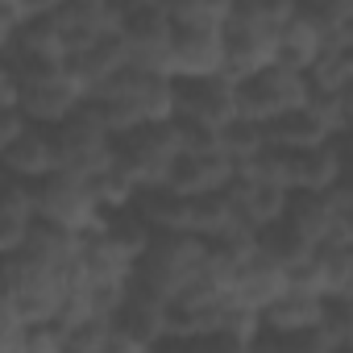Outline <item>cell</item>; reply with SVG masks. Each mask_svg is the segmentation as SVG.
Listing matches in <instances>:
<instances>
[{
  "label": "cell",
  "instance_id": "obj_1",
  "mask_svg": "<svg viewBox=\"0 0 353 353\" xmlns=\"http://www.w3.org/2000/svg\"><path fill=\"white\" fill-rule=\"evenodd\" d=\"M204 250L208 241L200 233H188V229H158L150 237V245L137 254L133 262V287L150 291L154 299L162 303H174L179 291L196 279L200 262H204Z\"/></svg>",
  "mask_w": 353,
  "mask_h": 353
},
{
  "label": "cell",
  "instance_id": "obj_2",
  "mask_svg": "<svg viewBox=\"0 0 353 353\" xmlns=\"http://www.w3.org/2000/svg\"><path fill=\"white\" fill-rule=\"evenodd\" d=\"M179 154H183V125L179 121H154V125H137V129L112 137V158L137 179V188L166 183V174Z\"/></svg>",
  "mask_w": 353,
  "mask_h": 353
},
{
  "label": "cell",
  "instance_id": "obj_3",
  "mask_svg": "<svg viewBox=\"0 0 353 353\" xmlns=\"http://www.w3.org/2000/svg\"><path fill=\"white\" fill-rule=\"evenodd\" d=\"M233 96H237V117L250 121H274L291 108H303L312 96V83L303 71L283 67V63H266L262 71H250L241 79H233Z\"/></svg>",
  "mask_w": 353,
  "mask_h": 353
},
{
  "label": "cell",
  "instance_id": "obj_4",
  "mask_svg": "<svg viewBox=\"0 0 353 353\" xmlns=\"http://www.w3.org/2000/svg\"><path fill=\"white\" fill-rule=\"evenodd\" d=\"M38 221H50L75 237L100 229L104 221V208L96 200V188L88 174H75V170H63L54 166L46 179H38Z\"/></svg>",
  "mask_w": 353,
  "mask_h": 353
},
{
  "label": "cell",
  "instance_id": "obj_5",
  "mask_svg": "<svg viewBox=\"0 0 353 353\" xmlns=\"http://www.w3.org/2000/svg\"><path fill=\"white\" fill-rule=\"evenodd\" d=\"M83 104V88L67 75V67H21L17 63V88H13V108L26 121L54 125L71 108Z\"/></svg>",
  "mask_w": 353,
  "mask_h": 353
},
{
  "label": "cell",
  "instance_id": "obj_6",
  "mask_svg": "<svg viewBox=\"0 0 353 353\" xmlns=\"http://www.w3.org/2000/svg\"><path fill=\"white\" fill-rule=\"evenodd\" d=\"M54 133V150H59V166L75 170V174H96L100 166L112 162V133L100 121V112L83 100L79 108H71L63 121L50 125Z\"/></svg>",
  "mask_w": 353,
  "mask_h": 353
},
{
  "label": "cell",
  "instance_id": "obj_7",
  "mask_svg": "<svg viewBox=\"0 0 353 353\" xmlns=\"http://www.w3.org/2000/svg\"><path fill=\"white\" fill-rule=\"evenodd\" d=\"M237 117V96H233V75H188L174 79V121L188 129H208L221 133Z\"/></svg>",
  "mask_w": 353,
  "mask_h": 353
},
{
  "label": "cell",
  "instance_id": "obj_8",
  "mask_svg": "<svg viewBox=\"0 0 353 353\" xmlns=\"http://www.w3.org/2000/svg\"><path fill=\"white\" fill-rule=\"evenodd\" d=\"M54 166H59V150H54L50 125L21 121L5 141H0V174L38 183V179H46Z\"/></svg>",
  "mask_w": 353,
  "mask_h": 353
},
{
  "label": "cell",
  "instance_id": "obj_9",
  "mask_svg": "<svg viewBox=\"0 0 353 353\" xmlns=\"http://www.w3.org/2000/svg\"><path fill=\"white\" fill-rule=\"evenodd\" d=\"M166 71L174 79L225 71V34L221 26H174L166 46Z\"/></svg>",
  "mask_w": 353,
  "mask_h": 353
},
{
  "label": "cell",
  "instance_id": "obj_10",
  "mask_svg": "<svg viewBox=\"0 0 353 353\" xmlns=\"http://www.w3.org/2000/svg\"><path fill=\"white\" fill-rule=\"evenodd\" d=\"M283 291H287V266H283V262H274V258L262 254L258 245L237 258L233 287H229V299H233V303H241V307H250V312H262V307L274 303Z\"/></svg>",
  "mask_w": 353,
  "mask_h": 353
},
{
  "label": "cell",
  "instance_id": "obj_11",
  "mask_svg": "<svg viewBox=\"0 0 353 353\" xmlns=\"http://www.w3.org/2000/svg\"><path fill=\"white\" fill-rule=\"evenodd\" d=\"M233 158L225 150H183L174 158L166 188L183 192V196H208V192H225V183L233 179Z\"/></svg>",
  "mask_w": 353,
  "mask_h": 353
},
{
  "label": "cell",
  "instance_id": "obj_12",
  "mask_svg": "<svg viewBox=\"0 0 353 353\" xmlns=\"http://www.w3.org/2000/svg\"><path fill=\"white\" fill-rule=\"evenodd\" d=\"M324 50V34L312 17H303L299 9L279 26V42H274V63L283 67H295V71H307L316 63V54Z\"/></svg>",
  "mask_w": 353,
  "mask_h": 353
},
{
  "label": "cell",
  "instance_id": "obj_13",
  "mask_svg": "<svg viewBox=\"0 0 353 353\" xmlns=\"http://www.w3.org/2000/svg\"><path fill=\"white\" fill-rule=\"evenodd\" d=\"M0 349H26V324L5 295H0Z\"/></svg>",
  "mask_w": 353,
  "mask_h": 353
}]
</instances>
